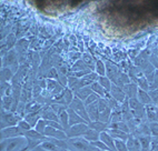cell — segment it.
Returning a JSON list of instances; mask_svg holds the SVG:
<instances>
[{
  "mask_svg": "<svg viewBox=\"0 0 158 151\" xmlns=\"http://www.w3.org/2000/svg\"><path fill=\"white\" fill-rule=\"evenodd\" d=\"M26 145H27L26 137H17L1 140L0 149L1 151H20Z\"/></svg>",
  "mask_w": 158,
  "mask_h": 151,
  "instance_id": "6da1fadb",
  "label": "cell"
},
{
  "mask_svg": "<svg viewBox=\"0 0 158 151\" xmlns=\"http://www.w3.org/2000/svg\"><path fill=\"white\" fill-rule=\"evenodd\" d=\"M67 143L69 145V150L71 151H100L82 137L67 139Z\"/></svg>",
  "mask_w": 158,
  "mask_h": 151,
  "instance_id": "7a4b0ae2",
  "label": "cell"
},
{
  "mask_svg": "<svg viewBox=\"0 0 158 151\" xmlns=\"http://www.w3.org/2000/svg\"><path fill=\"white\" fill-rule=\"evenodd\" d=\"M2 63H1V68H10L15 73H17L18 69H19V55H18L16 49H11L10 51L2 57Z\"/></svg>",
  "mask_w": 158,
  "mask_h": 151,
  "instance_id": "3957f363",
  "label": "cell"
},
{
  "mask_svg": "<svg viewBox=\"0 0 158 151\" xmlns=\"http://www.w3.org/2000/svg\"><path fill=\"white\" fill-rule=\"evenodd\" d=\"M23 117L15 113L12 111H7L5 109H1V129L8 128V127L17 126Z\"/></svg>",
  "mask_w": 158,
  "mask_h": 151,
  "instance_id": "277c9868",
  "label": "cell"
},
{
  "mask_svg": "<svg viewBox=\"0 0 158 151\" xmlns=\"http://www.w3.org/2000/svg\"><path fill=\"white\" fill-rule=\"evenodd\" d=\"M128 102H129L130 111H131V113H133L134 118H135V119H138V120H140L141 118L146 115V110H145L144 104H141L137 98L129 99V100H128Z\"/></svg>",
  "mask_w": 158,
  "mask_h": 151,
  "instance_id": "5b68a950",
  "label": "cell"
},
{
  "mask_svg": "<svg viewBox=\"0 0 158 151\" xmlns=\"http://www.w3.org/2000/svg\"><path fill=\"white\" fill-rule=\"evenodd\" d=\"M69 108L73 109L75 112H77L80 117L84 118L88 123L90 122V119H89V116H88V113H87V109H86V106H85V104H84V101H81L80 99L77 98V97H75L73 102H71L70 106H69Z\"/></svg>",
  "mask_w": 158,
  "mask_h": 151,
  "instance_id": "8992f818",
  "label": "cell"
},
{
  "mask_svg": "<svg viewBox=\"0 0 158 151\" xmlns=\"http://www.w3.org/2000/svg\"><path fill=\"white\" fill-rule=\"evenodd\" d=\"M17 137H25V131H23L18 126H12V127H8V128L1 129V132H0L1 140L10 139V138H17Z\"/></svg>",
  "mask_w": 158,
  "mask_h": 151,
  "instance_id": "52a82bcc",
  "label": "cell"
},
{
  "mask_svg": "<svg viewBox=\"0 0 158 151\" xmlns=\"http://www.w3.org/2000/svg\"><path fill=\"white\" fill-rule=\"evenodd\" d=\"M89 129L88 127V123H79V124H75V126H71L69 128L66 134H67L68 139H71V138H78V137H84V134L87 132V130Z\"/></svg>",
  "mask_w": 158,
  "mask_h": 151,
  "instance_id": "ba28073f",
  "label": "cell"
},
{
  "mask_svg": "<svg viewBox=\"0 0 158 151\" xmlns=\"http://www.w3.org/2000/svg\"><path fill=\"white\" fill-rule=\"evenodd\" d=\"M152 56V52H150L148 49H145V50L140 51L138 56H136L134 59V64L135 67L139 68V69H144L147 64L149 63V58Z\"/></svg>",
  "mask_w": 158,
  "mask_h": 151,
  "instance_id": "9c48e42d",
  "label": "cell"
},
{
  "mask_svg": "<svg viewBox=\"0 0 158 151\" xmlns=\"http://www.w3.org/2000/svg\"><path fill=\"white\" fill-rule=\"evenodd\" d=\"M45 136L49 138H55V139H59V140H67L68 137L66 134L65 131L59 130V129L52 128V127H47L45 130Z\"/></svg>",
  "mask_w": 158,
  "mask_h": 151,
  "instance_id": "30bf717a",
  "label": "cell"
},
{
  "mask_svg": "<svg viewBox=\"0 0 158 151\" xmlns=\"http://www.w3.org/2000/svg\"><path fill=\"white\" fill-rule=\"evenodd\" d=\"M105 66H106V77L113 82L116 79V77L119 75L120 69L111 61H106L105 62Z\"/></svg>",
  "mask_w": 158,
  "mask_h": 151,
  "instance_id": "8fae6325",
  "label": "cell"
},
{
  "mask_svg": "<svg viewBox=\"0 0 158 151\" xmlns=\"http://www.w3.org/2000/svg\"><path fill=\"white\" fill-rule=\"evenodd\" d=\"M109 93L111 95V97H113L115 100L118 101L120 104H122L123 102L127 99V97H126V95H125L123 88L118 87V86H116V84H111V89H110Z\"/></svg>",
  "mask_w": 158,
  "mask_h": 151,
  "instance_id": "7c38bea8",
  "label": "cell"
},
{
  "mask_svg": "<svg viewBox=\"0 0 158 151\" xmlns=\"http://www.w3.org/2000/svg\"><path fill=\"white\" fill-rule=\"evenodd\" d=\"M41 118L47 121H56L59 122V117L56 112L52 110L50 106H45L41 110Z\"/></svg>",
  "mask_w": 158,
  "mask_h": 151,
  "instance_id": "4fadbf2b",
  "label": "cell"
},
{
  "mask_svg": "<svg viewBox=\"0 0 158 151\" xmlns=\"http://www.w3.org/2000/svg\"><path fill=\"white\" fill-rule=\"evenodd\" d=\"M138 86L135 84V82H130V84H125L123 87V90H124L125 95L128 99L131 98H137V92H138Z\"/></svg>",
  "mask_w": 158,
  "mask_h": 151,
  "instance_id": "5bb4252c",
  "label": "cell"
},
{
  "mask_svg": "<svg viewBox=\"0 0 158 151\" xmlns=\"http://www.w3.org/2000/svg\"><path fill=\"white\" fill-rule=\"evenodd\" d=\"M146 116L152 122H158V107L156 104H148L145 107Z\"/></svg>",
  "mask_w": 158,
  "mask_h": 151,
  "instance_id": "9a60e30c",
  "label": "cell"
},
{
  "mask_svg": "<svg viewBox=\"0 0 158 151\" xmlns=\"http://www.w3.org/2000/svg\"><path fill=\"white\" fill-rule=\"evenodd\" d=\"M67 112H68V115H69V126L70 127L75 126V124H79V123H88L84 118L80 117L77 112H75L73 109H70L69 107H68Z\"/></svg>",
  "mask_w": 158,
  "mask_h": 151,
  "instance_id": "2e32d148",
  "label": "cell"
},
{
  "mask_svg": "<svg viewBox=\"0 0 158 151\" xmlns=\"http://www.w3.org/2000/svg\"><path fill=\"white\" fill-rule=\"evenodd\" d=\"M126 145H127L128 151H141L140 142H139L138 138L134 134H131V136L129 134V137L126 141Z\"/></svg>",
  "mask_w": 158,
  "mask_h": 151,
  "instance_id": "e0dca14e",
  "label": "cell"
},
{
  "mask_svg": "<svg viewBox=\"0 0 158 151\" xmlns=\"http://www.w3.org/2000/svg\"><path fill=\"white\" fill-rule=\"evenodd\" d=\"M87 109V113L89 116V119L91 121H98L99 118V110H98V101L94 102V104H89V106L86 107Z\"/></svg>",
  "mask_w": 158,
  "mask_h": 151,
  "instance_id": "ac0fdd59",
  "label": "cell"
},
{
  "mask_svg": "<svg viewBox=\"0 0 158 151\" xmlns=\"http://www.w3.org/2000/svg\"><path fill=\"white\" fill-rule=\"evenodd\" d=\"M41 110H40V111H37V112H32V113H27V115L23 117V119L30 124L32 129H35L37 122L41 119Z\"/></svg>",
  "mask_w": 158,
  "mask_h": 151,
  "instance_id": "d6986e66",
  "label": "cell"
},
{
  "mask_svg": "<svg viewBox=\"0 0 158 151\" xmlns=\"http://www.w3.org/2000/svg\"><path fill=\"white\" fill-rule=\"evenodd\" d=\"M44 107L41 104H39L37 100H30L29 102L26 104L25 107V116L27 113H32V112H37V111H40V110L43 109Z\"/></svg>",
  "mask_w": 158,
  "mask_h": 151,
  "instance_id": "ffe728a7",
  "label": "cell"
},
{
  "mask_svg": "<svg viewBox=\"0 0 158 151\" xmlns=\"http://www.w3.org/2000/svg\"><path fill=\"white\" fill-rule=\"evenodd\" d=\"M100 140H102V142L107 145L111 151H117V149H116V147H115V139H114L109 133H107L106 131L100 132Z\"/></svg>",
  "mask_w": 158,
  "mask_h": 151,
  "instance_id": "44dd1931",
  "label": "cell"
},
{
  "mask_svg": "<svg viewBox=\"0 0 158 151\" xmlns=\"http://www.w3.org/2000/svg\"><path fill=\"white\" fill-rule=\"evenodd\" d=\"M130 82H131V80H130L129 76H128L126 72H123V71H120V72H119V75L116 77V79L113 81V84H116V86H118V87L123 88L125 84H130Z\"/></svg>",
  "mask_w": 158,
  "mask_h": 151,
  "instance_id": "7402d4cb",
  "label": "cell"
},
{
  "mask_svg": "<svg viewBox=\"0 0 158 151\" xmlns=\"http://www.w3.org/2000/svg\"><path fill=\"white\" fill-rule=\"evenodd\" d=\"M25 137L30 140H40V141H48L49 140V137H46L45 134L39 133V132L36 131L35 129H31L29 131H26Z\"/></svg>",
  "mask_w": 158,
  "mask_h": 151,
  "instance_id": "603a6c76",
  "label": "cell"
},
{
  "mask_svg": "<svg viewBox=\"0 0 158 151\" xmlns=\"http://www.w3.org/2000/svg\"><path fill=\"white\" fill-rule=\"evenodd\" d=\"M137 99L139 100L141 104L144 106H148V104H152V100L150 98L149 92L148 91H145L143 89H138V92H137Z\"/></svg>",
  "mask_w": 158,
  "mask_h": 151,
  "instance_id": "cb8c5ba5",
  "label": "cell"
},
{
  "mask_svg": "<svg viewBox=\"0 0 158 151\" xmlns=\"http://www.w3.org/2000/svg\"><path fill=\"white\" fill-rule=\"evenodd\" d=\"M28 45L29 42L27 39H20L18 40V42L16 43V47H15V49L17 50L18 55H19V59H23V55H25V52L27 51V48H28Z\"/></svg>",
  "mask_w": 158,
  "mask_h": 151,
  "instance_id": "d4e9b609",
  "label": "cell"
},
{
  "mask_svg": "<svg viewBox=\"0 0 158 151\" xmlns=\"http://www.w3.org/2000/svg\"><path fill=\"white\" fill-rule=\"evenodd\" d=\"M77 71H91V70L88 68V66L82 61L81 59H78L73 62V67L69 69L68 72H77Z\"/></svg>",
  "mask_w": 158,
  "mask_h": 151,
  "instance_id": "484cf974",
  "label": "cell"
},
{
  "mask_svg": "<svg viewBox=\"0 0 158 151\" xmlns=\"http://www.w3.org/2000/svg\"><path fill=\"white\" fill-rule=\"evenodd\" d=\"M106 132L109 133L114 139L124 140V141H127L128 137H129V133H126V132L120 131V130H117V129H107Z\"/></svg>",
  "mask_w": 158,
  "mask_h": 151,
  "instance_id": "4316f807",
  "label": "cell"
},
{
  "mask_svg": "<svg viewBox=\"0 0 158 151\" xmlns=\"http://www.w3.org/2000/svg\"><path fill=\"white\" fill-rule=\"evenodd\" d=\"M88 127L90 129H94L96 130L97 132H104L106 131L108 128H109V123H105L102 122V121H91V122L88 123Z\"/></svg>",
  "mask_w": 158,
  "mask_h": 151,
  "instance_id": "83f0119b",
  "label": "cell"
},
{
  "mask_svg": "<svg viewBox=\"0 0 158 151\" xmlns=\"http://www.w3.org/2000/svg\"><path fill=\"white\" fill-rule=\"evenodd\" d=\"M139 142H140L141 151H150V142H152V137L150 134H143L138 137Z\"/></svg>",
  "mask_w": 158,
  "mask_h": 151,
  "instance_id": "f1b7e54d",
  "label": "cell"
},
{
  "mask_svg": "<svg viewBox=\"0 0 158 151\" xmlns=\"http://www.w3.org/2000/svg\"><path fill=\"white\" fill-rule=\"evenodd\" d=\"M91 93H93V90L90 89V87H85V88H81V89L75 91L73 95H75V97H77L78 99H80L81 101H85L86 99L91 95Z\"/></svg>",
  "mask_w": 158,
  "mask_h": 151,
  "instance_id": "f546056e",
  "label": "cell"
},
{
  "mask_svg": "<svg viewBox=\"0 0 158 151\" xmlns=\"http://www.w3.org/2000/svg\"><path fill=\"white\" fill-rule=\"evenodd\" d=\"M38 147L44 151H65V150H62L61 148H59L57 145H55L52 141H50V138H49L48 141H44V142L40 145H38Z\"/></svg>",
  "mask_w": 158,
  "mask_h": 151,
  "instance_id": "4dcf8cb0",
  "label": "cell"
},
{
  "mask_svg": "<svg viewBox=\"0 0 158 151\" xmlns=\"http://www.w3.org/2000/svg\"><path fill=\"white\" fill-rule=\"evenodd\" d=\"M81 60L85 62L88 66V68L91 70V71H95V68H96V58L93 57L89 53H82Z\"/></svg>",
  "mask_w": 158,
  "mask_h": 151,
  "instance_id": "1f68e13d",
  "label": "cell"
},
{
  "mask_svg": "<svg viewBox=\"0 0 158 151\" xmlns=\"http://www.w3.org/2000/svg\"><path fill=\"white\" fill-rule=\"evenodd\" d=\"M15 75L10 68H1V82H9L14 79Z\"/></svg>",
  "mask_w": 158,
  "mask_h": 151,
  "instance_id": "d6a6232c",
  "label": "cell"
},
{
  "mask_svg": "<svg viewBox=\"0 0 158 151\" xmlns=\"http://www.w3.org/2000/svg\"><path fill=\"white\" fill-rule=\"evenodd\" d=\"M108 129H117V130H120V131H124L126 133H129L130 129L128 127V124L124 121H118V122H111L109 123V128Z\"/></svg>",
  "mask_w": 158,
  "mask_h": 151,
  "instance_id": "836d02e7",
  "label": "cell"
},
{
  "mask_svg": "<svg viewBox=\"0 0 158 151\" xmlns=\"http://www.w3.org/2000/svg\"><path fill=\"white\" fill-rule=\"evenodd\" d=\"M58 117H59V123L64 127L65 132H67L69 130V128H70V126H69V115H68L67 110L62 111Z\"/></svg>",
  "mask_w": 158,
  "mask_h": 151,
  "instance_id": "e575fe53",
  "label": "cell"
},
{
  "mask_svg": "<svg viewBox=\"0 0 158 151\" xmlns=\"http://www.w3.org/2000/svg\"><path fill=\"white\" fill-rule=\"evenodd\" d=\"M87 141H89V142H93V141H97V140L100 139V133L99 132H97L96 130H94V129H88L87 132H86L85 134H84V137Z\"/></svg>",
  "mask_w": 158,
  "mask_h": 151,
  "instance_id": "d590c367",
  "label": "cell"
},
{
  "mask_svg": "<svg viewBox=\"0 0 158 151\" xmlns=\"http://www.w3.org/2000/svg\"><path fill=\"white\" fill-rule=\"evenodd\" d=\"M90 87V89L93 90V92H95V93H97V95L100 97V98H105L106 97V93H107V91L104 89V88L99 84V82L98 81H95V82H93V84L89 86Z\"/></svg>",
  "mask_w": 158,
  "mask_h": 151,
  "instance_id": "8d00e7d4",
  "label": "cell"
},
{
  "mask_svg": "<svg viewBox=\"0 0 158 151\" xmlns=\"http://www.w3.org/2000/svg\"><path fill=\"white\" fill-rule=\"evenodd\" d=\"M12 104H14L12 96H6V97L1 98V109H5L7 111H11Z\"/></svg>",
  "mask_w": 158,
  "mask_h": 151,
  "instance_id": "74e56055",
  "label": "cell"
},
{
  "mask_svg": "<svg viewBox=\"0 0 158 151\" xmlns=\"http://www.w3.org/2000/svg\"><path fill=\"white\" fill-rule=\"evenodd\" d=\"M95 72L100 77H105L106 76V66L105 62L100 59L96 58V68H95Z\"/></svg>",
  "mask_w": 158,
  "mask_h": 151,
  "instance_id": "f35d334b",
  "label": "cell"
},
{
  "mask_svg": "<svg viewBox=\"0 0 158 151\" xmlns=\"http://www.w3.org/2000/svg\"><path fill=\"white\" fill-rule=\"evenodd\" d=\"M143 6H145L144 9L150 10L154 14H158V1H146V2H140Z\"/></svg>",
  "mask_w": 158,
  "mask_h": 151,
  "instance_id": "ab89813d",
  "label": "cell"
},
{
  "mask_svg": "<svg viewBox=\"0 0 158 151\" xmlns=\"http://www.w3.org/2000/svg\"><path fill=\"white\" fill-rule=\"evenodd\" d=\"M73 98H75V95H73V91H71L69 88H65V90H64V101H65L66 107L70 106Z\"/></svg>",
  "mask_w": 158,
  "mask_h": 151,
  "instance_id": "60d3db41",
  "label": "cell"
},
{
  "mask_svg": "<svg viewBox=\"0 0 158 151\" xmlns=\"http://www.w3.org/2000/svg\"><path fill=\"white\" fill-rule=\"evenodd\" d=\"M98 82H99V84H100V86H102V87L107 91V92H110V89H111V84H113V82L110 81L106 76H105V77H100V76H99Z\"/></svg>",
  "mask_w": 158,
  "mask_h": 151,
  "instance_id": "b9f144b4",
  "label": "cell"
},
{
  "mask_svg": "<svg viewBox=\"0 0 158 151\" xmlns=\"http://www.w3.org/2000/svg\"><path fill=\"white\" fill-rule=\"evenodd\" d=\"M45 79H52V80L59 81V71L55 67L50 68V69L47 71V75L45 76Z\"/></svg>",
  "mask_w": 158,
  "mask_h": 151,
  "instance_id": "7bdbcfd3",
  "label": "cell"
},
{
  "mask_svg": "<svg viewBox=\"0 0 158 151\" xmlns=\"http://www.w3.org/2000/svg\"><path fill=\"white\" fill-rule=\"evenodd\" d=\"M47 127H48V122H47V120H45V119L41 118V119L37 122L36 127H35V130L38 131L39 133H41V134H45V130H46Z\"/></svg>",
  "mask_w": 158,
  "mask_h": 151,
  "instance_id": "ee69618b",
  "label": "cell"
},
{
  "mask_svg": "<svg viewBox=\"0 0 158 151\" xmlns=\"http://www.w3.org/2000/svg\"><path fill=\"white\" fill-rule=\"evenodd\" d=\"M47 80V91H49V93H51L52 91H54L55 89H56L58 86H59V82L56 81V80H52V79H46Z\"/></svg>",
  "mask_w": 158,
  "mask_h": 151,
  "instance_id": "f6af8a7d",
  "label": "cell"
},
{
  "mask_svg": "<svg viewBox=\"0 0 158 151\" xmlns=\"http://www.w3.org/2000/svg\"><path fill=\"white\" fill-rule=\"evenodd\" d=\"M115 147L117 151H128L126 141H124V140L115 139Z\"/></svg>",
  "mask_w": 158,
  "mask_h": 151,
  "instance_id": "bcb514c9",
  "label": "cell"
},
{
  "mask_svg": "<svg viewBox=\"0 0 158 151\" xmlns=\"http://www.w3.org/2000/svg\"><path fill=\"white\" fill-rule=\"evenodd\" d=\"M99 99H100V97H99V96L97 95V93L93 92L90 96H89V97H88L87 99H86L85 101H84V104H85V106L87 107V106H89V104H94V102L98 101Z\"/></svg>",
  "mask_w": 158,
  "mask_h": 151,
  "instance_id": "7dc6e473",
  "label": "cell"
},
{
  "mask_svg": "<svg viewBox=\"0 0 158 151\" xmlns=\"http://www.w3.org/2000/svg\"><path fill=\"white\" fill-rule=\"evenodd\" d=\"M152 137H158V122H150L148 124Z\"/></svg>",
  "mask_w": 158,
  "mask_h": 151,
  "instance_id": "c3c4849f",
  "label": "cell"
},
{
  "mask_svg": "<svg viewBox=\"0 0 158 151\" xmlns=\"http://www.w3.org/2000/svg\"><path fill=\"white\" fill-rule=\"evenodd\" d=\"M18 127H19L20 129H21V130H23V131H29V130H31V126L30 124H29L28 122H27V121L25 120V119H21V120L19 121V122H18V124H17Z\"/></svg>",
  "mask_w": 158,
  "mask_h": 151,
  "instance_id": "681fc988",
  "label": "cell"
},
{
  "mask_svg": "<svg viewBox=\"0 0 158 151\" xmlns=\"http://www.w3.org/2000/svg\"><path fill=\"white\" fill-rule=\"evenodd\" d=\"M50 107H51V108H52V110H54V111L56 112V113H57V115H58V116H59L62 111H65V110H67V109H68V107H66V106H61V104H50Z\"/></svg>",
  "mask_w": 158,
  "mask_h": 151,
  "instance_id": "f907efd6",
  "label": "cell"
},
{
  "mask_svg": "<svg viewBox=\"0 0 158 151\" xmlns=\"http://www.w3.org/2000/svg\"><path fill=\"white\" fill-rule=\"evenodd\" d=\"M155 89H158V70L155 71L152 81V84H149V91L150 90H155Z\"/></svg>",
  "mask_w": 158,
  "mask_h": 151,
  "instance_id": "816d5d0a",
  "label": "cell"
},
{
  "mask_svg": "<svg viewBox=\"0 0 158 151\" xmlns=\"http://www.w3.org/2000/svg\"><path fill=\"white\" fill-rule=\"evenodd\" d=\"M148 92H149L150 98H152V104L158 106V89L150 90V91H148Z\"/></svg>",
  "mask_w": 158,
  "mask_h": 151,
  "instance_id": "f5cc1de1",
  "label": "cell"
},
{
  "mask_svg": "<svg viewBox=\"0 0 158 151\" xmlns=\"http://www.w3.org/2000/svg\"><path fill=\"white\" fill-rule=\"evenodd\" d=\"M84 78L87 79V80H89V81H91V82H95V81H98L99 76L97 75V73L95 72V71H91L90 73H88L87 76H85Z\"/></svg>",
  "mask_w": 158,
  "mask_h": 151,
  "instance_id": "db71d44e",
  "label": "cell"
},
{
  "mask_svg": "<svg viewBox=\"0 0 158 151\" xmlns=\"http://www.w3.org/2000/svg\"><path fill=\"white\" fill-rule=\"evenodd\" d=\"M149 62L156 68V70H158V56L155 53H152V56L149 58Z\"/></svg>",
  "mask_w": 158,
  "mask_h": 151,
  "instance_id": "11a10c76",
  "label": "cell"
},
{
  "mask_svg": "<svg viewBox=\"0 0 158 151\" xmlns=\"http://www.w3.org/2000/svg\"><path fill=\"white\" fill-rule=\"evenodd\" d=\"M152 151H158V148H156L155 150H152Z\"/></svg>",
  "mask_w": 158,
  "mask_h": 151,
  "instance_id": "9f6ffc18",
  "label": "cell"
},
{
  "mask_svg": "<svg viewBox=\"0 0 158 151\" xmlns=\"http://www.w3.org/2000/svg\"><path fill=\"white\" fill-rule=\"evenodd\" d=\"M27 151H30V150H27Z\"/></svg>",
  "mask_w": 158,
  "mask_h": 151,
  "instance_id": "6f0895ef",
  "label": "cell"
},
{
  "mask_svg": "<svg viewBox=\"0 0 158 151\" xmlns=\"http://www.w3.org/2000/svg\"><path fill=\"white\" fill-rule=\"evenodd\" d=\"M100 151H102V150H100Z\"/></svg>",
  "mask_w": 158,
  "mask_h": 151,
  "instance_id": "680465c9",
  "label": "cell"
}]
</instances>
